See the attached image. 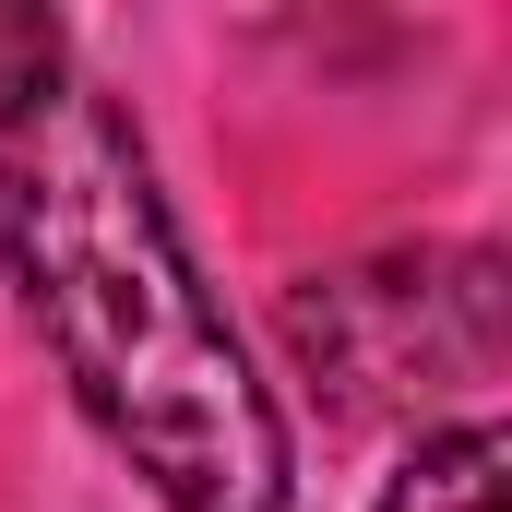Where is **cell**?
I'll return each mask as SVG.
<instances>
[{"mask_svg":"<svg viewBox=\"0 0 512 512\" xmlns=\"http://www.w3.org/2000/svg\"><path fill=\"white\" fill-rule=\"evenodd\" d=\"M0 251L60 382L167 512H286V429L239 370L179 251V215L108 96L60 84L0 143Z\"/></svg>","mask_w":512,"mask_h":512,"instance_id":"6da1fadb","label":"cell"},{"mask_svg":"<svg viewBox=\"0 0 512 512\" xmlns=\"http://www.w3.org/2000/svg\"><path fill=\"white\" fill-rule=\"evenodd\" d=\"M286 334L334 382L346 417L477 393V382H501V262L489 251H417V262L322 274V286H298Z\"/></svg>","mask_w":512,"mask_h":512,"instance_id":"7a4b0ae2","label":"cell"},{"mask_svg":"<svg viewBox=\"0 0 512 512\" xmlns=\"http://www.w3.org/2000/svg\"><path fill=\"white\" fill-rule=\"evenodd\" d=\"M501 465H512V441L489 417L477 429H441V441H417V465L393 477L382 512H501Z\"/></svg>","mask_w":512,"mask_h":512,"instance_id":"3957f363","label":"cell"},{"mask_svg":"<svg viewBox=\"0 0 512 512\" xmlns=\"http://www.w3.org/2000/svg\"><path fill=\"white\" fill-rule=\"evenodd\" d=\"M48 96H60V24L24 12V0H0V143L36 120Z\"/></svg>","mask_w":512,"mask_h":512,"instance_id":"277c9868","label":"cell"}]
</instances>
